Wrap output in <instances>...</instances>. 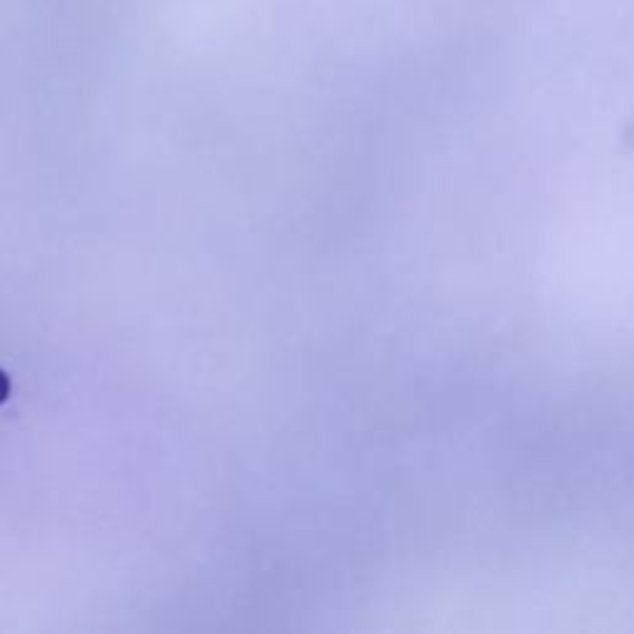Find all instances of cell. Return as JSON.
<instances>
[{
  "label": "cell",
  "mask_w": 634,
  "mask_h": 634,
  "mask_svg": "<svg viewBox=\"0 0 634 634\" xmlns=\"http://www.w3.org/2000/svg\"><path fill=\"white\" fill-rule=\"evenodd\" d=\"M10 394V382L8 377H5V372H0V402H5Z\"/></svg>",
  "instance_id": "cell-1"
}]
</instances>
